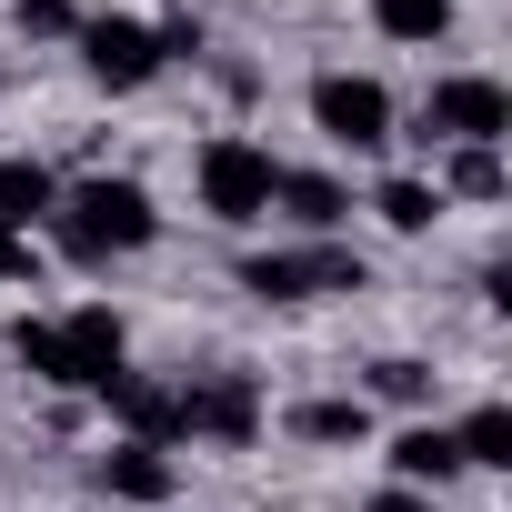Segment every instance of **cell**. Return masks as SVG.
Wrapping results in <instances>:
<instances>
[{
  "mask_svg": "<svg viewBox=\"0 0 512 512\" xmlns=\"http://www.w3.org/2000/svg\"><path fill=\"white\" fill-rule=\"evenodd\" d=\"M312 121H322V141H342V151H382V141H392V91L362 81V71H322V81H312Z\"/></svg>",
  "mask_w": 512,
  "mask_h": 512,
  "instance_id": "cell-6",
  "label": "cell"
},
{
  "mask_svg": "<svg viewBox=\"0 0 512 512\" xmlns=\"http://www.w3.org/2000/svg\"><path fill=\"white\" fill-rule=\"evenodd\" d=\"M502 131H512V91H502V81H482V71L432 81V101H422V141H452V151L492 141V151H502Z\"/></svg>",
  "mask_w": 512,
  "mask_h": 512,
  "instance_id": "cell-3",
  "label": "cell"
},
{
  "mask_svg": "<svg viewBox=\"0 0 512 512\" xmlns=\"http://www.w3.org/2000/svg\"><path fill=\"white\" fill-rule=\"evenodd\" d=\"M101 402L121 412V432H131V442H181V382H141V372H121Z\"/></svg>",
  "mask_w": 512,
  "mask_h": 512,
  "instance_id": "cell-9",
  "label": "cell"
},
{
  "mask_svg": "<svg viewBox=\"0 0 512 512\" xmlns=\"http://www.w3.org/2000/svg\"><path fill=\"white\" fill-rule=\"evenodd\" d=\"M452 191H472V201H492V191H502V151H492V141H472V151H452Z\"/></svg>",
  "mask_w": 512,
  "mask_h": 512,
  "instance_id": "cell-19",
  "label": "cell"
},
{
  "mask_svg": "<svg viewBox=\"0 0 512 512\" xmlns=\"http://www.w3.org/2000/svg\"><path fill=\"white\" fill-rule=\"evenodd\" d=\"M382 41H442L452 31V0H372Z\"/></svg>",
  "mask_w": 512,
  "mask_h": 512,
  "instance_id": "cell-17",
  "label": "cell"
},
{
  "mask_svg": "<svg viewBox=\"0 0 512 512\" xmlns=\"http://www.w3.org/2000/svg\"><path fill=\"white\" fill-rule=\"evenodd\" d=\"M292 432H302V442H362V432H372V402H362V392L302 402V412H292Z\"/></svg>",
  "mask_w": 512,
  "mask_h": 512,
  "instance_id": "cell-14",
  "label": "cell"
},
{
  "mask_svg": "<svg viewBox=\"0 0 512 512\" xmlns=\"http://www.w3.org/2000/svg\"><path fill=\"white\" fill-rule=\"evenodd\" d=\"M241 292H262V302L362 292V251H342V241H312V251H262V262H241Z\"/></svg>",
  "mask_w": 512,
  "mask_h": 512,
  "instance_id": "cell-4",
  "label": "cell"
},
{
  "mask_svg": "<svg viewBox=\"0 0 512 512\" xmlns=\"http://www.w3.org/2000/svg\"><path fill=\"white\" fill-rule=\"evenodd\" d=\"M51 221H61V251H71V262H111V251H141V241L161 231V211H151L141 181H81L71 201H51Z\"/></svg>",
  "mask_w": 512,
  "mask_h": 512,
  "instance_id": "cell-1",
  "label": "cell"
},
{
  "mask_svg": "<svg viewBox=\"0 0 512 512\" xmlns=\"http://www.w3.org/2000/svg\"><path fill=\"white\" fill-rule=\"evenodd\" d=\"M372 211H382L392 231H432V221H442V181H382Z\"/></svg>",
  "mask_w": 512,
  "mask_h": 512,
  "instance_id": "cell-15",
  "label": "cell"
},
{
  "mask_svg": "<svg viewBox=\"0 0 512 512\" xmlns=\"http://www.w3.org/2000/svg\"><path fill=\"white\" fill-rule=\"evenodd\" d=\"M272 181H282V161H272L262 141H241V131L201 151V211H211V221H231V231L272 221Z\"/></svg>",
  "mask_w": 512,
  "mask_h": 512,
  "instance_id": "cell-2",
  "label": "cell"
},
{
  "mask_svg": "<svg viewBox=\"0 0 512 512\" xmlns=\"http://www.w3.org/2000/svg\"><path fill=\"white\" fill-rule=\"evenodd\" d=\"M392 472H402V492H422V482L442 492V482L462 472V452H452V432H432V422H412V432L392 442Z\"/></svg>",
  "mask_w": 512,
  "mask_h": 512,
  "instance_id": "cell-13",
  "label": "cell"
},
{
  "mask_svg": "<svg viewBox=\"0 0 512 512\" xmlns=\"http://www.w3.org/2000/svg\"><path fill=\"white\" fill-rule=\"evenodd\" d=\"M362 512H432V502H422V492H402V482H392V492H372V502H362Z\"/></svg>",
  "mask_w": 512,
  "mask_h": 512,
  "instance_id": "cell-23",
  "label": "cell"
},
{
  "mask_svg": "<svg viewBox=\"0 0 512 512\" xmlns=\"http://www.w3.org/2000/svg\"><path fill=\"white\" fill-rule=\"evenodd\" d=\"M171 482H181V472H171L161 442H111V452H101V492H111V502H171Z\"/></svg>",
  "mask_w": 512,
  "mask_h": 512,
  "instance_id": "cell-10",
  "label": "cell"
},
{
  "mask_svg": "<svg viewBox=\"0 0 512 512\" xmlns=\"http://www.w3.org/2000/svg\"><path fill=\"white\" fill-rule=\"evenodd\" d=\"M452 452H462V462H482V472H502V462H512V412H502V402H482V412L452 432Z\"/></svg>",
  "mask_w": 512,
  "mask_h": 512,
  "instance_id": "cell-16",
  "label": "cell"
},
{
  "mask_svg": "<svg viewBox=\"0 0 512 512\" xmlns=\"http://www.w3.org/2000/svg\"><path fill=\"white\" fill-rule=\"evenodd\" d=\"M21 272H31V231L0 221V282H21Z\"/></svg>",
  "mask_w": 512,
  "mask_h": 512,
  "instance_id": "cell-22",
  "label": "cell"
},
{
  "mask_svg": "<svg viewBox=\"0 0 512 512\" xmlns=\"http://www.w3.org/2000/svg\"><path fill=\"white\" fill-rule=\"evenodd\" d=\"M272 201H282L302 231H342V211H352V191H342L332 171H282V181H272Z\"/></svg>",
  "mask_w": 512,
  "mask_h": 512,
  "instance_id": "cell-11",
  "label": "cell"
},
{
  "mask_svg": "<svg viewBox=\"0 0 512 512\" xmlns=\"http://www.w3.org/2000/svg\"><path fill=\"white\" fill-rule=\"evenodd\" d=\"M251 442V432H262V382H251V372H201V382H181V442Z\"/></svg>",
  "mask_w": 512,
  "mask_h": 512,
  "instance_id": "cell-7",
  "label": "cell"
},
{
  "mask_svg": "<svg viewBox=\"0 0 512 512\" xmlns=\"http://www.w3.org/2000/svg\"><path fill=\"white\" fill-rule=\"evenodd\" d=\"M372 392H382V402H422L432 372H422V362H372Z\"/></svg>",
  "mask_w": 512,
  "mask_h": 512,
  "instance_id": "cell-20",
  "label": "cell"
},
{
  "mask_svg": "<svg viewBox=\"0 0 512 512\" xmlns=\"http://www.w3.org/2000/svg\"><path fill=\"white\" fill-rule=\"evenodd\" d=\"M11 352H21L41 382H71V342H61V322H21V332H11Z\"/></svg>",
  "mask_w": 512,
  "mask_h": 512,
  "instance_id": "cell-18",
  "label": "cell"
},
{
  "mask_svg": "<svg viewBox=\"0 0 512 512\" xmlns=\"http://www.w3.org/2000/svg\"><path fill=\"white\" fill-rule=\"evenodd\" d=\"M51 201H61V181H51V161H0V221L11 231H31V221H51Z\"/></svg>",
  "mask_w": 512,
  "mask_h": 512,
  "instance_id": "cell-12",
  "label": "cell"
},
{
  "mask_svg": "<svg viewBox=\"0 0 512 512\" xmlns=\"http://www.w3.org/2000/svg\"><path fill=\"white\" fill-rule=\"evenodd\" d=\"M61 342H71V382H91V392H111V382L131 372V362H121V352H131V342H121V312H101V302H91V312H71V322H61Z\"/></svg>",
  "mask_w": 512,
  "mask_h": 512,
  "instance_id": "cell-8",
  "label": "cell"
},
{
  "mask_svg": "<svg viewBox=\"0 0 512 512\" xmlns=\"http://www.w3.org/2000/svg\"><path fill=\"white\" fill-rule=\"evenodd\" d=\"M21 31H81L71 0H21Z\"/></svg>",
  "mask_w": 512,
  "mask_h": 512,
  "instance_id": "cell-21",
  "label": "cell"
},
{
  "mask_svg": "<svg viewBox=\"0 0 512 512\" xmlns=\"http://www.w3.org/2000/svg\"><path fill=\"white\" fill-rule=\"evenodd\" d=\"M71 41H81V71H91L101 91H141V81L161 71V31L131 21V11H101V21H81Z\"/></svg>",
  "mask_w": 512,
  "mask_h": 512,
  "instance_id": "cell-5",
  "label": "cell"
}]
</instances>
